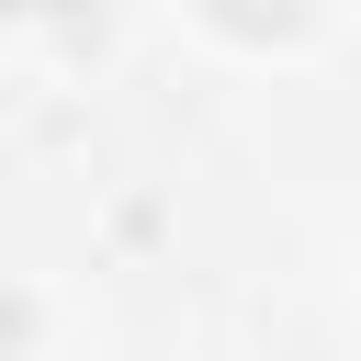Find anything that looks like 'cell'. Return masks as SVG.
Wrapping results in <instances>:
<instances>
[{"mask_svg": "<svg viewBox=\"0 0 361 361\" xmlns=\"http://www.w3.org/2000/svg\"><path fill=\"white\" fill-rule=\"evenodd\" d=\"M305 11H316V0H214V23H226V34H293Z\"/></svg>", "mask_w": 361, "mask_h": 361, "instance_id": "1", "label": "cell"}]
</instances>
